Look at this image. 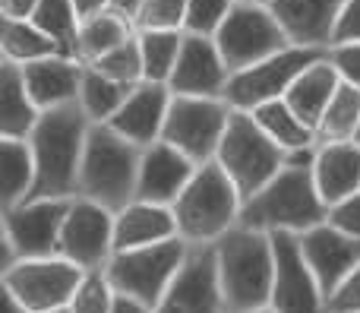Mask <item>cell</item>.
I'll return each instance as SVG.
<instances>
[{
  "mask_svg": "<svg viewBox=\"0 0 360 313\" xmlns=\"http://www.w3.org/2000/svg\"><path fill=\"white\" fill-rule=\"evenodd\" d=\"M316 149H297L288 152V162L259 193H253L240 209V225L259 228V231H294L304 234L310 228L323 225L329 219L323 193L313 177V162Z\"/></svg>",
  "mask_w": 360,
  "mask_h": 313,
  "instance_id": "1",
  "label": "cell"
},
{
  "mask_svg": "<svg viewBox=\"0 0 360 313\" xmlns=\"http://www.w3.org/2000/svg\"><path fill=\"white\" fill-rule=\"evenodd\" d=\"M89 114L79 101L41 111L29 143L35 152V187L29 200H73L79 196V168L89 139Z\"/></svg>",
  "mask_w": 360,
  "mask_h": 313,
  "instance_id": "2",
  "label": "cell"
},
{
  "mask_svg": "<svg viewBox=\"0 0 360 313\" xmlns=\"http://www.w3.org/2000/svg\"><path fill=\"white\" fill-rule=\"evenodd\" d=\"M218 276H221L224 310L243 313L269 307L275 279V247L272 234L259 228L234 225L215 241Z\"/></svg>",
  "mask_w": 360,
  "mask_h": 313,
  "instance_id": "3",
  "label": "cell"
},
{
  "mask_svg": "<svg viewBox=\"0 0 360 313\" xmlns=\"http://www.w3.org/2000/svg\"><path fill=\"white\" fill-rule=\"evenodd\" d=\"M139 165H143V146L120 136L111 124H92L82 152L79 196L120 212L127 203L136 200Z\"/></svg>",
  "mask_w": 360,
  "mask_h": 313,
  "instance_id": "4",
  "label": "cell"
},
{
  "mask_svg": "<svg viewBox=\"0 0 360 313\" xmlns=\"http://www.w3.org/2000/svg\"><path fill=\"white\" fill-rule=\"evenodd\" d=\"M240 190L234 187L228 171L212 158V162L199 165L193 181L174 203L180 238L190 244H215L221 234L240 225Z\"/></svg>",
  "mask_w": 360,
  "mask_h": 313,
  "instance_id": "5",
  "label": "cell"
},
{
  "mask_svg": "<svg viewBox=\"0 0 360 313\" xmlns=\"http://www.w3.org/2000/svg\"><path fill=\"white\" fill-rule=\"evenodd\" d=\"M215 162L228 171V177L234 181V187L240 190L243 203L253 193H259L288 162V152L256 124V117L250 111H237L231 108L224 136L218 143Z\"/></svg>",
  "mask_w": 360,
  "mask_h": 313,
  "instance_id": "6",
  "label": "cell"
},
{
  "mask_svg": "<svg viewBox=\"0 0 360 313\" xmlns=\"http://www.w3.org/2000/svg\"><path fill=\"white\" fill-rule=\"evenodd\" d=\"M186 253H190V241H184L177 234V238L162 241V244L114 253L108 260L105 272L111 279L114 291L136 298V301L149 304L155 310L158 301L165 298V291L174 282V276L180 272V266H184Z\"/></svg>",
  "mask_w": 360,
  "mask_h": 313,
  "instance_id": "7",
  "label": "cell"
},
{
  "mask_svg": "<svg viewBox=\"0 0 360 313\" xmlns=\"http://www.w3.org/2000/svg\"><path fill=\"white\" fill-rule=\"evenodd\" d=\"M212 38H215L231 73L253 67V63L266 60L275 51L291 44L278 16L272 13V6H259V4H234Z\"/></svg>",
  "mask_w": 360,
  "mask_h": 313,
  "instance_id": "8",
  "label": "cell"
},
{
  "mask_svg": "<svg viewBox=\"0 0 360 313\" xmlns=\"http://www.w3.org/2000/svg\"><path fill=\"white\" fill-rule=\"evenodd\" d=\"M329 48H304V44H288V48L275 51L272 57L243 67L228 76L224 86V101L237 111H253V108L266 105L272 98H285L291 82L310 67L313 60L326 54Z\"/></svg>",
  "mask_w": 360,
  "mask_h": 313,
  "instance_id": "9",
  "label": "cell"
},
{
  "mask_svg": "<svg viewBox=\"0 0 360 313\" xmlns=\"http://www.w3.org/2000/svg\"><path fill=\"white\" fill-rule=\"evenodd\" d=\"M86 272L89 269L76 266L60 253L16 260L10 269H4V288L13 291L32 313H51L70 307Z\"/></svg>",
  "mask_w": 360,
  "mask_h": 313,
  "instance_id": "10",
  "label": "cell"
},
{
  "mask_svg": "<svg viewBox=\"0 0 360 313\" xmlns=\"http://www.w3.org/2000/svg\"><path fill=\"white\" fill-rule=\"evenodd\" d=\"M73 200H22L4 209V269L16 260L51 257L60 244V228Z\"/></svg>",
  "mask_w": 360,
  "mask_h": 313,
  "instance_id": "11",
  "label": "cell"
},
{
  "mask_svg": "<svg viewBox=\"0 0 360 313\" xmlns=\"http://www.w3.org/2000/svg\"><path fill=\"white\" fill-rule=\"evenodd\" d=\"M231 117V105L224 98H202V95H174L168 108L162 139L177 146L196 165L215 158L218 143Z\"/></svg>",
  "mask_w": 360,
  "mask_h": 313,
  "instance_id": "12",
  "label": "cell"
},
{
  "mask_svg": "<svg viewBox=\"0 0 360 313\" xmlns=\"http://www.w3.org/2000/svg\"><path fill=\"white\" fill-rule=\"evenodd\" d=\"M275 247V279H272V301L269 307L278 313H329V298H326L319 279L313 276L300 238L294 231H272Z\"/></svg>",
  "mask_w": 360,
  "mask_h": 313,
  "instance_id": "13",
  "label": "cell"
},
{
  "mask_svg": "<svg viewBox=\"0 0 360 313\" xmlns=\"http://www.w3.org/2000/svg\"><path fill=\"white\" fill-rule=\"evenodd\" d=\"M114 219L117 212L89 196H73L60 228L57 253L82 269H105L114 257Z\"/></svg>",
  "mask_w": 360,
  "mask_h": 313,
  "instance_id": "14",
  "label": "cell"
},
{
  "mask_svg": "<svg viewBox=\"0 0 360 313\" xmlns=\"http://www.w3.org/2000/svg\"><path fill=\"white\" fill-rule=\"evenodd\" d=\"M155 313H228L215 244H190V253H186L171 288L158 301Z\"/></svg>",
  "mask_w": 360,
  "mask_h": 313,
  "instance_id": "15",
  "label": "cell"
},
{
  "mask_svg": "<svg viewBox=\"0 0 360 313\" xmlns=\"http://www.w3.org/2000/svg\"><path fill=\"white\" fill-rule=\"evenodd\" d=\"M228 63L218 51L212 35H190L186 32L180 48L177 67L168 79V89L174 95H202V98H224L228 86Z\"/></svg>",
  "mask_w": 360,
  "mask_h": 313,
  "instance_id": "16",
  "label": "cell"
},
{
  "mask_svg": "<svg viewBox=\"0 0 360 313\" xmlns=\"http://www.w3.org/2000/svg\"><path fill=\"white\" fill-rule=\"evenodd\" d=\"M297 238H300V250H304L313 276L319 279L326 298H332V291L354 272V266H360V241L338 231L329 222L297 234Z\"/></svg>",
  "mask_w": 360,
  "mask_h": 313,
  "instance_id": "17",
  "label": "cell"
},
{
  "mask_svg": "<svg viewBox=\"0 0 360 313\" xmlns=\"http://www.w3.org/2000/svg\"><path fill=\"white\" fill-rule=\"evenodd\" d=\"M199 165L193 162L186 152H180L177 146L158 143L143 149V165H139V184H136V200L146 203H162V206H174L177 196L186 190V184L193 181Z\"/></svg>",
  "mask_w": 360,
  "mask_h": 313,
  "instance_id": "18",
  "label": "cell"
},
{
  "mask_svg": "<svg viewBox=\"0 0 360 313\" xmlns=\"http://www.w3.org/2000/svg\"><path fill=\"white\" fill-rule=\"evenodd\" d=\"M171 98H174V92L168 89V82H139V86H133V92L127 95L120 111L114 114L108 124H111L120 136H127L130 143L146 149V146L162 139Z\"/></svg>",
  "mask_w": 360,
  "mask_h": 313,
  "instance_id": "19",
  "label": "cell"
},
{
  "mask_svg": "<svg viewBox=\"0 0 360 313\" xmlns=\"http://www.w3.org/2000/svg\"><path fill=\"white\" fill-rule=\"evenodd\" d=\"M82 70H86V60H76V57H67V54H51V57H41V60L22 63L25 89H29L32 101L41 111L79 101Z\"/></svg>",
  "mask_w": 360,
  "mask_h": 313,
  "instance_id": "20",
  "label": "cell"
},
{
  "mask_svg": "<svg viewBox=\"0 0 360 313\" xmlns=\"http://www.w3.org/2000/svg\"><path fill=\"white\" fill-rule=\"evenodd\" d=\"M269 6L278 16L291 44L329 48L345 0H272Z\"/></svg>",
  "mask_w": 360,
  "mask_h": 313,
  "instance_id": "21",
  "label": "cell"
},
{
  "mask_svg": "<svg viewBox=\"0 0 360 313\" xmlns=\"http://www.w3.org/2000/svg\"><path fill=\"white\" fill-rule=\"evenodd\" d=\"M177 234H180V228H177L174 206L133 200L114 219V253L162 244V241H171Z\"/></svg>",
  "mask_w": 360,
  "mask_h": 313,
  "instance_id": "22",
  "label": "cell"
},
{
  "mask_svg": "<svg viewBox=\"0 0 360 313\" xmlns=\"http://www.w3.org/2000/svg\"><path fill=\"white\" fill-rule=\"evenodd\" d=\"M313 177L323 193L326 206L360 190V143L357 139H338V143H319Z\"/></svg>",
  "mask_w": 360,
  "mask_h": 313,
  "instance_id": "23",
  "label": "cell"
},
{
  "mask_svg": "<svg viewBox=\"0 0 360 313\" xmlns=\"http://www.w3.org/2000/svg\"><path fill=\"white\" fill-rule=\"evenodd\" d=\"M338 86H342V76H338L335 63L329 60V51H326L319 60H313L310 67L291 82V89L285 92V101L294 108V114H297L307 127H313V130L319 133V120H323L326 108H329Z\"/></svg>",
  "mask_w": 360,
  "mask_h": 313,
  "instance_id": "24",
  "label": "cell"
},
{
  "mask_svg": "<svg viewBox=\"0 0 360 313\" xmlns=\"http://www.w3.org/2000/svg\"><path fill=\"white\" fill-rule=\"evenodd\" d=\"M38 117H41V108L32 101L25 89L22 63L4 60L0 67V136L29 139Z\"/></svg>",
  "mask_w": 360,
  "mask_h": 313,
  "instance_id": "25",
  "label": "cell"
},
{
  "mask_svg": "<svg viewBox=\"0 0 360 313\" xmlns=\"http://www.w3.org/2000/svg\"><path fill=\"white\" fill-rule=\"evenodd\" d=\"M250 114H253L256 124H259L285 152H297V149L319 146V133L313 130V127H307L285 98H272V101H266V105L253 108Z\"/></svg>",
  "mask_w": 360,
  "mask_h": 313,
  "instance_id": "26",
  "label": "cell"
},
{
  "mask_svg": "<svg viewBox=\"0 0 360 313\" xmlns=\"http://www.w3.org/2000/svg\"><path fill=\"white\" fill-rule=\"evenodd\" d=\"M136 35V23L120 10H101L95 16L79 23V57L82 60H95V57L108 54L111 48L124 44L127 38Z\"/></svg>",
  "mask_w": 360,
  "mask_h": 313,
  "instance_id": "27",
  "label": "cell"
},
{
  "mask_svg": "<svg viewBox=\"0 0 360 313\" xmlns=\"http://www.w3.org/2000/svg\"><path fill=\"white\" fill-rule=\"evenodd\" d=\"M0 162H4V209L29 200L35 187V152L29 139L0 136Z\"/></svg>",
  "mask_w": 360,
  "mask_h": 313,
  "instance_id": "28",
  "label": "cell"
},
{
  "mask_svg": "<svg viewBox=\"0 0 360 313\" xmlns=\"http://www.w3.org/2000/svg\"><path fill=\"white\" fill-rule=\"evenodd\" d=\"M130 92H133V86H124V82L98 73L92 63H86V70H82V86H79V105H82V111L89 114L92 124H108V120L120 111V105L127 101Z\"/></svg>",
  "mask_w": 360,
  "mask_h": 313,
  "instance_id": "29",
  "label": "cell"
},
{
  "mask_svg": "<svg viewBox=\"0 0 360 313\" xmlns=\"http://www.w3.org/2000/svg\"><path fill=\"white\" fill-rule=\"evenodd\" d=\"M0 48H4V60H16V63H32L41 60V57L60 54L54 38L44 29H38L32 19H4Z\"/></svg>",
  "mask_w": 360,
  "mask_h": 313,
  "instance_id": "30",
  "label": "cell"
},
{
  "mask_svg": "<svg viewBox=\"0 0 360 313\" xmlns=\"http://www.w3.org/2000/svg\"><path fill=\"white\" fill-rule=\"evenodd\" d=\"M139 51H143L146 82H168L177 67L180 48H184V29H136Z\"/></svg>",
  "mask_w": 360,
  "mask_h": 313,
  "instance_id": "31",
  "label": "cell"
},
{
  "mask_svg": "<svg viewBox=\"0 0 360 313\" xmlns=\"http://www.w3.org/2000/svg\"><path fill=\"white\" fill-rule=\"evenodd\" d=\"M32 23L54 38L60 54L82 60L79 57V23L82 19H79V13H76L73 0H41L35 16H32Z\"/></svg>",
  "mask_w": 360,
  "mask_h": 313,
  "instance_id": "32",
  "label": "cell"
},
{
  "mask_svg": "<svg viewBox=\"0 0 360 313\" xmlns=\"http://www.w3.org/2000/svg\"><path fill=\"white\" fill-rule=\"evenodd\" d=\"M360 127V89L342 79L335 89L323 120H319V143H338V139H354Z\"/></svg>",
  "mask_w": 360,
  "mask_h": 313,
  "instance_id": "33",
  "label": "cell"
},
{
  "mask_svg": "<svg viewBox=\"0 0 360 313\" xmlns=\"http://www.w3.org/2000/svg\"><path fill=\"white\" fill-rule=\"evenodd\" d=\"M98 73L111 76V79L124 82V86H139V82H146V67H143V51H139V35L127 38L124 44H117V48H111L108 54L95 57V60H89Z\"/></svg>",
  "mask_w": 360,
  "mask_h": 313,
  "instance_id": "34",
  "label": "cell"
},
{
  "mask_svg": "<svg viewBox=\"0 0 360 313\" xmlns=\"http://www.w3.org/2000/svg\"><path fill=\"white\" fill-rule=\"evenodd\" d=\"M114 298H117V291H114L108 272L89 269L76 288L73 301H70V313H111Z\"/></svg>",
  "mask_w": 360,
  "mask_h": 313,
  "instance_id": "35",
  "label": "cell"
},
{
  "mask_svg": "<svg viewBox=\"0 0 360 313\" xmlns=\"http://www.w3.org/2000/svg\"><path fill=\"white\" fill-rule=\"evenodd\" d=\"M234 4L237 0H186L184 32H190V35H215Z\"/></svg>",
  "mask_w": 360,
  "mask_h": 313,
  "instance_id": "36",
  "label": "cell"
},
{
  "mask_svg": "<svg viewBox=\"0 0 360 313\" xmlns=\"http://www.w3.org/2000/svg\"><path fill=\"white\" fill-rule=\"evenodd\" d=\"M186 0H143L133 16L136 29H184Z\"/></svg>",
  "mask_w": 360,
  "mask_h": 313,
  "instance_id": "37",
  "label": "cell"
},
{
  "mask_svg": "<svg viewBox=\"0 0 360 313\" xmlns=\"http://www.w3.org/2000/svg\"><path fill=\"white\" fill-rule=\"evenodd\" d=\"M329 225H335L338 231L351 234V238L360 241V190L345 200H338L335 206H329Z\"/></svg>",
  "mask_w": 360,
  "mask_h": 313,
  "instance_id": "38",
  "label": "cell"
},
{
  "mask_svg": "<svg viewBox=\"0 0 360 313\" xmlns=\"http://www.w3.org/2000/svg\"><path fill=\"white\" fill-rule=\"evenodd\" d=\"M329 60L335 63L338 76L345 82L360 89V41H348V44H332L329 48Z\"/></svg>",
  "mask_w": 360,
  "mask_h": 313,
  "instance_id": "39",
  "label": "cell"
},
{
  "mask_svg": "<svg viewBox=\"0 0 360 313\" xmlns=\"http://www.w3.org/2000/svg\"><path fill=\"white\" fill-rule=\"evenodd\" d=\"M329 313H360V266H354V272L332 291Z\"/></svg>",
  "mask_w": 360,
  "mask_h": 313,
  "instance_id": "40",
  "label": "cell"
},
{
  "mask_svg": "<svg viewBox=\"0 0 360 313\" xmlns=\"http://www.w3.org/2000/svg\"><path fill=\"white\" fill-rule=\"evenodd\" d=\"M348 41H360V0H345L335 32H332V44H348Z\"/></svg>",
  "mask_w": 360,
  "mask_h": 313,
  "instance_id": "41",
  "label": "cell"
},
{
  "mask_svg": "<svg viewBox=\"0 0 360 313\" xmlns=\"http://www.w3.org/2000/svg\"><path fill=\"white\" fill-rule=\"evenodd\" d=\"M41 0H0L4 19H32Z\"/></svg>",
  "mask_w": 360,
  "mask_h": 313,
  "instance_id": "42",
  "label": "cell"
},
{
  "mask_svg": "<svg viewBox=\"0 0 360 313\" xmlns=\"http://www.w3.org/2000/svg\"><path fill=\"white\" fill-rule=\"evenodd\" d=\"M111 313H155L149 307V304H143V301H136V298H130V295H120L117 291V298H114V307Z\"/></svg>",
  "mask_w": 360,
  "mask_h": 313,
  "instance_id": "43",
  "label": "cell"
},
{
  "mask_svg": "<svg viewBox=\"0 0 360 313\" xmlns=\"http://www.w3.org/2000/svg\"><path fill=\"white\" fill-rule=\"evenodd\" d=\"M73 6L79 13V19H89L101 10H111V0H73Z\"/></svg>",
  "mask_w": 360,
  "mask_h": 313,
  "instance_id": "44",
  "label": "cell"
},
{
  "mask_svg": "<svg viewBox=\"0 0 360 313\" xmlns=\"http://www.w3.org/2000/svg\"><path fill=\"white\" fill-rule=\"evenodd\" d=\"M4 313H32V310L25 307V304L19 301V298L13 295V291H6V288H4Z\"/></svg>",
  "mask_w": 360,
  "mask_h": 313,
  "instance_id": "45",
  "label": "cell"
},
{
  "mask_svg": "<svg viewBox=\"0 0 360 313\" xmlns=\"http://www.w3.org/2000/svg\"><path fill=\"white\" fill-rule=\"evenodd\" d=\"M139 4H143V0H111V6L114 10H120V13H127V16H136V10H139Z\"/></svg>",
  "mask_w": 360,
  "mask_h": 313,
  "instance_id": "46",
  "label": "cell"
},
{
  "mask_svg": "<svg viewBox=\"0 0 360 313\" xmlns=\"http://www.w3.org/2000/svg\"><path fill=\"white\" fill-rule=\"evenodd\" d=\"M243 313H278L275 307H256V310H243Z\"/></svg>",
  "mask_w": 360,
  "mask_h": 313,
  "instance_id": "47",
  "label": "cell"
},
{
  "mask_svg": "<svg viewBox=\"0 0 360 313\" xmlns=\"http://www.w3.org/2000/svg\"><path fill=\"white\" fill-rule=\"evenodd\" d=\"M237 4H259V6H269L272 0H237Z\"/></svg>",
  "mask_w": 360,
  "mask_h": 313,
  "instance_id": "48",
  "label": "cell"
},
{
  "mask_svg": "<svg viewBox=\"0 0 360 313\" xmlns=\"http://www.w3.org/2000/svg\"><path fill=\"white\" fill-rule=\"evenodd\" d=\"M51 313H70V307H63V310H51Z\"/></svg>",
  "mask_w": 360,
  "mask_h": 313,
  "instance_id": "49",
  "label": "cell"
},
{
  "mask_svg": "<svg viewBox=\"0 0 360 313\" xmlns=\"http://www.w3.org/2000/svg\"><path fill=\"white\" fill-rule=\"evenodd\" d=\"M354 139H357V143H360V127H357V136H354Z\"/></svg>",
  "mask_w": 360,
  "mask_h": 313,
  "instance_id": "50",
  "label": "cell"
}]
</instances>
